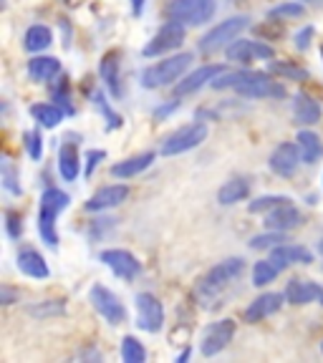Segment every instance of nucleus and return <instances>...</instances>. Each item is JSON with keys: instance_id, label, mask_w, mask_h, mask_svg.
<instances>
[{"instance_id": "22", "label": "nucleus", "mask_w": 323, "mask_h": 363, "mask_svg": "<svg viewBox=\"0 0 323 363\" xmlns=\"http://www.w3.org/2000/svg\"><path fill=\"white\" fill-rule=\"evenodd\" d=\"M293 116H295V121L303 126L318 124V121H321V104H318L311 94H306V91H298L293 101Z\"/></svg>"}, {"instance_id": "4", "label": "nucleus", "mask_w": 323, "mask_h": 363, "mask_svg": "<svg viewBox=\"0 0 323 363\" xmlns=\"http://www.w3.org/2000/svg\"><path fill=\"white\" fill-rule=\"evenodd\" d=\"M190 63H192V53H177V56H172V58H165V61L144 68L142 84L147 86V89H162V86L175 84V81H180V76L190 68Z\"/></svg>"}, {"instance_id": "17", "label": "nucleus", "mask_w": 323, "mask_h": 363, "mask_svg": "<svg viewBox=\"0 0 323 363\" xmlns=\"http://www.w3.org/2000/svg\"><path fill=\"white\" fill-rule=\"evenodd\" d=\"M126 197H129V187H126V184H109V187H102L89 202H86V210L89 212L111 210V207H119Z\"/></svg>"}, {"instance_id": "30", "label": "nucleus", "mask_w": 323, "mask_h": 363, "mask_svg": "<svg viewBox=\"0 0 323 363\" xmlns=\"http://www.w3.org/2000/svg\"><path fill=\"white\" fill-rule=\"evenodd\" d=\"M63 113L66 111H63L61 106H53V104H33V106H31V116H33L40 126H45V129H53V126L61 124Z\"/></svg>"}, {"instance_id": "27", "label": "nucleus", "mask_w": 323, "mask_h": 363, "mask_svg": "<svg viewBox=\"0 0 323 363\" xmlns=\"http://www.w3.org/2000/svg\"><path fill=\"white\" fill-rule=\"evenodd\" d=\"M79 169H81V159H79V152H76L74 144H63L58 149V172L66 182H74L79 177Z\"/></svg>"}, {"instance_id": "29", "label": "nucleus", "mask_w": 323, "mask_h": 363, "mask_svg": "<svg viewBox=\"0 0 323 363\" xmlns=\"http://www.w3.org/2000/svg\"><path fill=\"white\" fill-rule=\"evenodd\" d=\"M51 43H53V33H51L48 26H31V28L26 30V38H23L26 51H31V53L45 51Z\"/></svg>"}, {"instance_id": "12", "label": "nucleus", "mask_w": 323, "mask_h": 363, "mask_svg": "<svg viewBox=\"0 0 323 363\" xmlns=\"http://www.w3.org/2000/svg\"><path fill=\"white\" fill-rule=\"evenodd\" d=\"M99 260L104 262V265L109 267V270L116 275V278L121 280H134L139 272H142V265H139V260H136L131 252H126V250H104L102 255H99Z\"/></svg>"}, {"instance_id": "39", "label": "nucleus", "mask_w": 323, "mask_h": 363, "mask_svg": "<svg viewBox=\"0 0 323 363\" xmlns=\"http://www.w3.org/2000/svg\"><path fill=\"white\" fill-rule=\"evenodd\" d=\"M270 71H275V74H283V76H290V79H306V71L303 68H295L290 66V63H270Z\"/></svg>"}, {"instance_id": "15", "label": "nucleus", "mask_w": 323, "mask_h": 363, "mask_svg": "<svg viewBox=\"0 0 323 363\" xmlns=\"http://www.w3.org/2000/svg\"><path fill=\"white\" fill-rule=\"evenodd\" d=\"M285 301V293H263L261 298L250 303L248 311H245V323H261L263 318L273 315V313H278L283 308Z\"/></svg>"}, {"instance_id": "49", "label": "nucleus", "mask_w": 323, "mask_h": 363, "mask_svg": "<svg viewBox=\"0 0 323 363\" xmlns=\"http://www.w3.org/2000/svg\"><path fill=\"white\" fill-rule=\"evenodd\" d=\"M321 353H323V340H321Z\"/></svg>"}, {"instance_id": "47", "label": "nucleus", "mask_w": 323, "mask_h": 363, "mask_svg": "<svg viewBox=\"0 0 323 363\" xmlns=\"http://www.w3.org/2000/svg\"><path fill=\"white\" fill-rule=\"evenodd\" d=\"M318 252H321V255H323V240H321V242H318Z\"/></svg>"}, {"instance_id": "13", "label": "nucleus", "mask_w": 323, "mask_h": 363, "mask_svg": "<svg viewBox=\"0 0 323 363\" xmlns=\"http://www.w3.org/2000/svg\"><path fill=\"white\" fill-rule=\"evenodd\" d=\"M303 157H301V149H298V144H278V147L273 149L270 159H268V164H270V169L275 172L278 177H293L295 172H298V167H301Z\"/></svg>"}, {"instance_id": "2", "label": "nucleus", "mask_w": 323, "mask_h": 363, "mask_svg": "<svg viewBox=\"0 0 323 363\" xmlns=\"http://www.w3.org/2000/svg\"><path fill=\"white\" fill-rule=\"evenodd\" d=\"M243 272H245V260H243V257H227V260L217 262L215 267H210V270L199 278L197 298L202 303L215 301L217 295H220L225 288H230V285H233L235 280L243 275Z\"/></svg>"}, {"instance_id": "11", "label": "nucleus", "mask_w": 323, "mask_h": 363, "mask_svg": "<svg viewBox=\"0 0 323 363\" xmlns=\"http://www.w3.org/2000/svg\"><path fill=\"white\" fill-rule=\"evenodd\" d=\"M182 43H185V26H182V23L170 21L157 30V35H154L147 45H144V56H147V58L162 56V53L180 48Z\"/></svg>"}, {"instance_id": "8", "label": "nucleus", "mask_w": 323, "mask_h": 363, "mask_svg": "<svg viewBox=\"0 0 323 363\" xmlns=\"http://www.w3.org/2000/svg\"><path fill=\"white\" fill-rule=\"evenodd\" d=\"M207 136V126L199 121V124H190L185 129L175 131L172 136H167L165 144H162V157H177V154H185L190 149L199 147Z\"/></svg>"}, {"instance_id": "44", "label": "nucleus", "mask_w": 323, "mask_h": 363, "mask_svg": "<svg viewBox=\"0 0 323 363\" xmlns=\"http://www.w3.org/2000/svg\"><path fill=\"white\" fill-rule=\"evenodd\" d=\"M16 298H18V295L13 293L11 288H6V285L0 288V303H3V306H11V303H16Z\"/></svg>"}, {"instance_id": "3", "label": "nucleus", "mask_w": 323, "mask_h": 363, "mask_svg": "<svg viewBox=\"0 0 323 363\" xmlns=\"http://www.w3.org/2000/svg\"><path fill=\"white\" fill-rule=\"evenodd\" d=\"M71 197L56 187H48L40 194V207H38V235L45 245L56 247L58 235H56V217L68 207Z\"/></svg>"}, {"instance_id": "33", "label": "nucleus", "mask_w": 323, "mask_h": 363, "mask_svg": "<svg viewBox=\"0 0 323 363\" xmlns=\"http://www.w3.org/2000/svg\"><path fill=\"white\" fill-rule=\"evenodd\" d=\"M91 101H94V106H97L99 111L104 113V119H106L109 129H119V126H121V116L116 111H114L111 106H109V101H106V96H104V94L94 91V94H91Z\"/></svg>"}, {"instance_id": "6", "label": "nucleus", "mask_w": 323, "mask_h": 363, "mask_svg": "<svg viewBox=\"0 0 323 363\" xmlns=\"http://www.w3.org/2000/svg\"><path fill=\"white\" fill-rule=\"evenodd\" d=\"M250 18L245 16H235V18H227V21L217 23L215 28L207 30L199 40V51L202 53H215L220 51L222 45H230L245 28H248Z\"/></svg>"}, {"instance_id": "34", "label": "nucleus", "mask_w": 323, "mask_h": 363, "mask_svg": "<svg viewBox=\"0 0 323 363\" xmlns=\"http://www.w3.org/2000/svg\"><path fill=\"white\" fill-rule=\"evenodd\" d=\"M290 197H280V194H265V197H258L250 202V212L253 215H261V212H270L280 204H288Z\"/></svg>"}, {"instance_id": "42", "label": "nucleus", "mask_w": 323, "mask_h": 363, "mask_svg": "<svg viewBox=\"0 0 323 363\" xmlns=\"http://www.w3.org/2000/svg\"><path fill=\"white\" fill-rule=\"evenodd\" d=\"M53 99H56L58 104H63V111L66 113H74V106L68 104V86L66 84H61V89L53 91Z\"/></svg>"}, {"instance_id": "38", "label": "nucleus", "mask_w": 323, "mask_h": 363, "mask_svg": "<svg viewBox=\"0 0 323 363\" xmlns=\"http://www.w3.org/2000/svg\"><path fill=\"white\" fill-rule=\"evenodd\" d=\"M3 184L11 194H21V184H18V174L8 159H3Z\"/></svg>"}, {"instance_id": "46", "label": "nucleus", "mask_w": 323, "mask_h": 363, "mask_svg": "<svg viewBox=\"0 0 323 363\" xmlns=\"http://www.w3.org/2000/svg\"><path fill=\"white\" fill-rule=\"evenodd\" d=\"M177 108V101H170V106H165V108H157V116H167L170 111H175Z\"/></svg>"}, {"instance_id": "50", "label": "nucleus", "mask_w": 323, "mask_h": 363, "mask_svg": "<svg viewBox=\"0 0 323 363\" xmlns=\"http://www.w3.org/2000/svg\"><path fill=\"white\" fill-rule=\"evenodd\" d=\"M321 58H323V45H321Z\"/></svg>"}, {"instance_id": "40", "label": "nucleus", "mask_w": 323, "mask_h": 363, "mask_svg": "<svg viewBox=\"0 0 323 363\" xmlns=\"http://www.w3.org/2000/svg\"><path fill=\"white\" fill-rule=\"evenodd\" d=\"M6 227H8V235H11L13 240L21 238V233H23L21 215H18V212H13V210H8V212H6Z\"/></svg>"}, {"instance_id": "37", "label": "nucleus", "mask_w": 323, "mask_h": 363, "mask_svg": "<svg viewBox=\"0 0 323 363\" xmlns=\"http://www.w3.org/2000/svg\"><path fill=\"white\" fill-rule=\"evenodd\" d=\"M26 149H28L33 162H40V157H43V136H40V131H28L26 134Z\"/></svg>"}, {"instance_id": "21", "label": "nucleus", "mask_w": 323, "mask_h": 363, "mask_svg": "<svg viewBox=\"0 0 323 363\" xmlns=\"http://www.w3.org/2000/svg\"><path fill=\"white\" fill-rule=\"evenodd\" d=\"M18 270H21L23 275H28V278H35V280H45L48 275H51L43 255L33 247H23L21 252H18Z\"/></svg>"}, {"instance_id": "14", "label": "nucleus", "mask_w": 323, "mask_h": 363, "mask_svg": "<svg viewBox=\"0 0 323 363\" xmlns=\"http://www.w3.org/2000/svg\"><path fill=\"white\" fill-rule=\"evenodd\" d=\"M227 61L233 63H250L253 58H265V61H270L275 53H273V48L268 43H261V40H233V43L227 45Z\"/></svg>"}, {"instance_id": "16", "label": "nucleus", "mask_w": 323, "mask_h": 363, "mask_svg": "<svg viewBox=\"0 0 323 363\" xmlns=\"http://www.w3.org/2000/svg\"><path fill=\"white\" fill-rule=\"evenodd\" d=\"M270 260L278 265V270H285L290 265H311L313 252L303 245H278L270 250Z\"/></svg>"}, {"instance_id": "1", "label": "nucleus", "mask_w": 323, "mask_h": 363, "mask_svg": "<svg viewBox=\"0 0 323 363\" xmlns=\"http://www.w3.org/2000/svg\"><path fill=\"white\" fill-rule=\"evenodd\" d=\"M212 89H235L240 96L248 99H283L285 96V86L278 84L268 74L261 71H238V74H220L212 81Z\"/></svg>"}, {"instance_id": "41", "label": "nucleus", "mask_w": 323, "mask_h": 363, "mask_svg": "<svg viewBox=\"0 0 323 363\" xmlns=\"http://www.w3.org/2000/svg\"><path fill=\"white\" fill-rule=\"evenodd\" d=\"M104 157H106V152H104V149H91V152L86 154V177H91V172L97 169V164L102 162Z\"/></svg>"}, {"instance_id": "10", "label": "nucleus", "mask_w": 323, "mask_h": 363, "mask_svg": "<svg viewBox=\"0 0 323 363\" xmlns=\"http://www.w3.org/2000/svg\"><path fill=\"white\" fill-rule=\"evenodd\" d=\"M233 335H235V320H230V318H225V320H217V323H210L202 333L199 351H202V356H207V358L217 356L222 348L230 346Z\"/></svg>"}, {"instance_id": "51", "label": "nucleus", "mask_w": 323, "mask_h": 363, "mask_svg": "<svg viewBox=\"0 0 323 363\" xmlns=\"http://www.w3.org/2000/svg\"><path fill=\"white\" fill-rule=\"evenodd\" d=\"M321 303H323V295H321Z\"/></svg>"}, {"instance_id": "9", "label": "nucleus", "mask_w": 323, "mask_h": 363, "mask_svg": "<svg viewBox=\"0 0 323 363\" xmlns=\"http://www.w3.org/2000/svg\"><path fill=\"white\" fill-rule=\"evenodd\" d=\"M136 325L147 333H159L165 325V308L152 293L136 295Z\"/></svg>"}, {"instance_id": "19", "label": "nucleus", "mask_w": 323, "mask_h": 363, "mask_svg": "<svg viewBox=\"0 0 323 363\" xmlns=\"http://www.w3.org/2000/svg\"><path fill=\"white\" fill-rule=\"evenodd\" d=\"M220 74H222V66L197 68V71H192L190 76H185V79L175 86V96H190V94H195V91L202 89L204 84H212Z\"/></svg>"}, {"instance_id": "32", "label": "nucleus", "mask_w": 323, "mask_h": 363, "mask_svg": "<svg viewBox=\"0 0 323 363\" xmlns=\"http://www.w3.org/2000/svg\"><path fill=\"white\" fill-rule=\"evenodd\" d=\"M144 358H147V351H144L142 343H139L134 335H126V338L121 340V361L124 363H144Z\"/></svg>"}, {"instance_id": "5", "label": "nucleus", "mask_w": 323, "mask_h": 363, "mask_svg": "<svg viewBox=\"0 0 323 363\" xmlns=\"http://www.w3.org/2000/svg\"><path fill=\"white\" fill-rule=\"evenodd\" d=\"M215 0H172L167 18L182 26H202L215 16Z\"/></svg>"}, {"instance_id": "48", "label": "nucleus", "mask_w": 323, "mask_h": 363, "mask_svg": "<svg viewBox=\"0 0 323 363\" xmlns=\"http://www.w3.org/2000/svg\"><path fill=\"white\" fill-rule=\"evenodd\" d=\"M308 3H323V0H308Z\"/></svg>"}, {"instance_id": "25", "label": "nucleus", "mask_w": 323, "mask_h": 363, "mask_svg": "<svg viewBox=\"0 0 323 363\" xmlns=\"http://www.w3.org/2000/svg\"><path fill=\"white\" fill-rule=\"evenodd\" d=\"M154 162V154L147 152V154H139V157H131V159H124L119 164L111 167V177L116 179H131V177L142 174L144 169H149Z\"/></svg>"}, {"instance_id": "23", "label": "nucleus", "mask_w": 323, "mask_h": 363, "mask_svg": "<svg viewBox=\"0 0 323 363\" xmlns=\"http://www.w3.org/2000/svg\"><path fill=\"white\" fill-rule=\"evenodd\" d=\"M99 76H102L104 86L111 91L114 99L121 96V86H119V51H109L106 56L99 63Z\"/></svg>"}, {"instance_id": "45", "label": "nucleus", "mask_w": 323, "mask_h": 363, "mask_svg": "<svg viewBox=\"0 0 323 363\" xmlns=\"http://www.w3.org/2000/svg\"><path fill=\"white\" fill-rule=\"evenodd\" d=\"M131 3V13H134L136 18L142 16V11H144V0H129Z\"/></svg>"}, {"instance_id": "35", "label": "nucleus", "mask_w": 323, "mask_h": 363, "mask_svg": "<svg viewBox=\"0 0 323 363\" xmlns=\"http://www.w3.org/2000/svg\"><path fill=\"white\" fill-rule=\"evenodd\" d=\"M283 242H288V240H285V233L270 230V233H265V235H256V238L250 240V247L253 250H273Z\"/></svg>"}, {"instance_id": "43", "label": "nucleus", "mask_w": 323, "mask_h": 363, "mask_svg": "<svg viewBox=\"0 0 323 363\" xmlns=\"http://www.w3.org/2000/svg\"><path fill=\"white\" fill-rule=\"evenodd\" d=\"M311 35H313V28H311V26H306V28H303V30H298V33H295V45H298V48H303V51H306L308 43H311Z\"/></svg>"}, {"instance_id": "36", "label": "nucleus", "mask_w": 323, "mask_h": 363, "mask_svg": "<svg viewBox=\"0 0 323 363\" xmlns=\"http://www.w3.org/2000/svg\"><path fill=\"white\" fill-rule=\"evenodd\" d=\"M306 16L303 3H280L270 11V18H301Z\"/></svg>"}, {"instance_id": "28", "label": "nucleus", "mask_w": 323, "mask_h": 363, "mask_svg": "<svg viewBox=\"0 0 323 363\" xmlns=\"http://www.w3.org/2000/svg\"><path fill=\"white\" fill-rule=\"evenodd\" d=\"M250 192V182L245 177H235V179L225 182L220 189H217V202L220 204H235L240 199H245Z\"/></svg>"}, {"instance_id": "24", "label": "nucleus", "mask_w": 323, "mask_h": 363, "mask_svg": "<svg viewBox=\"0 0 323 363\" xmlns=\"http://www.w3.org/2000/svg\"><path fill=\"white\" fill-rule=\"evenodd\" d=\"M61 76V61L53 56H35L28 61V79L31 81H51Z\"/></svg>"}, {"instance_id": "26", "label": "nucleus", "mask_w": 323, "mask_h": 363, "mask_svg": "<svg viewBox=\"0 0 323 363\" xmlns=\"http://www.w3.org/2000/svg\"><path fill=\"white\" fill-rule=\"evenodd\" d=\"M298 149H301V157H303V164H316L318 159L323 157V142L321 136L316 131H298Z\"/></svg>"}, {"instance_id": "18", "label": "nucleus", "mask_w": 323, "mask_h": 363, "mask_svg": "<svg viewBox=\"0 0 323 363\" xmlns=\"http://www.w3.org/2000/svg\"><path fill=\"white\" fill-rule=\"evenodd\" d=\"M321 295L323 288L318 283H313V280L295 278L285 285V303H290V306H308L313 301H321Z\"/></svg>"}, {"instance_id": "7", "label": "nucleus", "mask_w": 323, "mask_h": 363, "mask_svg": "<svg viewBox=\"0 0 323 363\" xmlns=\"http://www.w3.org/2000/svg\"><path fill=\"white\" fill-rule=\"evenodd\" d=\"M89 301H91V306H94V311H97L109 325L126 323L124 303H121L109 288H104V285H94V288L89 290Z\"/></svg>"}, {"instance_id": "20", "label": "nucleus", "mask_w": 323, "mask_h": 363, "mask_svg": "<svg viewBox=\"0 0 323 363\" xmlns=\"http://www.w3.org/2000/svg\"><path fill=\"white\" fill-rule=\"evenodd\" d=\"M301 222H303L301 210H295L290 202L280 204V207H275V210H270V212H268V217H265L268 230H278V233H290V230H295Z\"/></svg>"}, {"instance_id": "31", "label": "nucleus", "mask_w": 323, "mask_h": 363, "mask_svg": "<svg viewBox=\"0 0 323 363\" xmlns=\"http://www.w3.org/2000/svg\"><path fill=\"white\" fill-rule=\"evenodd\" d=\"M275 275H278V265H275L270 257L256 262V267H253V285H256V288H263V285L273 283Z\"/></svg>"}]
</instances>
